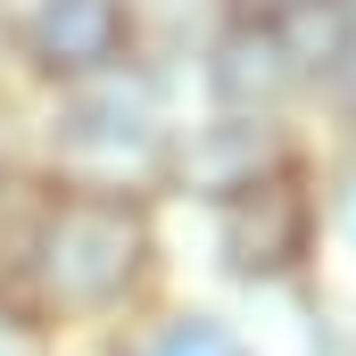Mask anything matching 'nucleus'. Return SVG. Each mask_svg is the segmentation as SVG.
Listing matches in <instances>:
<instances>
[{"label":"nucleus","mask_w":356,"mask_h":356,"mask_svg":"<svg viewBox=\"0 0 356 356\" xmlns=\"http://www.w3.org/2000/svg\"><path fill=\"white\" fill-rule=\"evenodd\" d=\"M207 83L224 99V116H273V99L298 83V67L273 25H224L207 50Z\"/></svg>","instance_id":"423d86ee"},{"label":"nucleus","mask_w":356,"mask_h":356,"mask_svg":"<svg viewBox=\"0 0 356 356\" xmlns=\"http://www.w3.org/2000/svg\"><path fill=\"white\" fill-rule=\"evenodd\" d=\"M273 33H282V50H290L298 75H340V58L356 50V25H348L340 0H307V8H290Z\"/></svg>","instance_id":"0eeeda50"},{"label":"nucleus","mask_w":356,"mask_h":356,"mask_svg":"<svg viewBox=\"0 0 356 356\" xmlns=\"http://www.w3.org/2000/svg\"><path fill=\"white\" fill-rule=\"evenodd\" d=\"M158 266V232L149 207L133 199H42L25 257H17V290H25V323H91L116 315Z\"/></svg>","instance_id":"f257e3e1"},{"label":"nucleus","mask_w":356,"mask_h":356,"mask_svg":"<svg viewBox=\"0 0 356 356\" xmlns=\"http://www.w3.org/2000/svg\"><path fill=\"white\" fill-rule=\"evenodd\" d=\"M124 356H249V348H241V332L216 323V315H166L158 332H141Z\"/></svg>","instance_id":"6e6552de"},{"label":"nucleus","mask_w":356,"mask_h":356,"mask_svg":"<svg viewBox=\"0 0 356 356\" xmlns=\"http://www.w3.org/2000/svg\"><path fill=\"white\" fill-rule=\"evenodd\" d=\"M315 257V191L298 166L266 175L257 191H241L224 207V266L241 282H282Z\"/></svg>","instance_id":"20e7f679"},{"label":"nucleus","mask_w":356,"mask_h":356,"mask_svg":"<svg viewBox=\"0 0 356 356\" xmlns=\"http://www.w3.org/2000/svg\"><path fill=\"white\" fill-rule=\"evenodd\" d=\"M290 8H307V0H232V25H282Z\"/></svg>","instance_id":"1a4fd4ad"},{"label":"nucleus","mask_w":356,"mask_h":356,"mask_svg":"<svg viewBox=\"0 0 356 356\" xmlns=\"http://www.w3.org/2000/svg\"><path fill=\"white\" fill-rule=\"evenodd\" d=\"M340 224H348V241H356V182H348V207H340Z\"/></svg>","instance_id":"f8f14e48"},{"label":"nucleus","mask_w":356,"mask_h":356,"mask_svg":"<svg viewBox=\"0 0 356 356\" xmlns=\"http://www.w3.org/2000/svg\"><path fill=\"white\" fill-rule=\"evenodd\" d=\"M332 83H340V99H348V116H356V50L340 58V75H332Z\"/></svg>","instance_id":"9b49d317"},{"label":"nucleus","mask_w":356,"mask_h":356,"mask_svg":"<svg viewBox=\"0 0 356 356\" xmlns=\"http://www.w3.org/2000/svg\"><path fill=\"white\" fill-rule=\"evenodd\" d=\"M50 175L67 199H133L166 182V133H158V83L141 67H116L99 83H75L50 133Z\"/></svg>","instance_id":"f03ea898"},{"label":"nucleus","mask_w":356,"mask_h":356,"mask_svg":"<svg viewBox=\"0 0 356 356\" xmlns=\"http://www.w3.org/2000/svg\"><path fill=\"white\" fill-rule=\"evenodd\" d=\"M17 50L50 83H99L133 67V0H33L17 17Z\"/></svg>","instance_id":"7ed1b4c3"},{"label":"nucleus","mask_w":356,"mask_h":356,"mask_svg":"<svg viewBox=\"0 0 356 356\" xmlns=\"http://www.w3.org/2000/svg\"><path fill=\"white\" fill-rule=\"evenodd\" d=\"M42 340H33V323L25 315H0V356H33Z\"/></svg>","instance_id":"9d476101"},{"label":"nucleus","mask_w":356,"mask_h":356,"mask_svg":"<svg viewBox=\"0 0 356 356\" xmlns=\"http://www.w3.org/2000/svg\"><path fill=\"white\" fill-rule=\"evenodd\" d=\"M282 166H298V158H290L273 116H207L191 141H166V175L191 199H216V207H232L241 191H257Z\"/></svg>","instance_id":"39448f33"}]
</instances>
